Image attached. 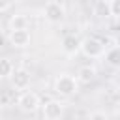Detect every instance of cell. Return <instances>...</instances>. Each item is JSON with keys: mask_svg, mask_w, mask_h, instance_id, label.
<instances>
[{"mask_svg": "<svg viewBox=\"0 0 120 120\" xmlns=\"http://www.w3.org/2000/svg\"><path fill=\"white\" fill-rule=\"evenodd\" d=\"M79 90V82L73 75L69 73H60L56 79H54V92L64 96V98H69L73 96L75 92Z\"/></svg>", "mask_w": 120, "mask_h": 120, "instance_id": "cell-1", "label": "cell"}, {"mask_svg": "<svg viewBox=\"0 0 120 120\" xmlns=\"http://www.w3.org/2000/svg\"><path fill=\"white\" fill-rule=\"evenodd\" d=\"M79 51H81L84 56H88V58H99V56L105 54V45H103V41L98 39V38H84V39L81 41Z\"/></svg>", "mask_w": 120, "mask_h": 120, "instance_id": "cell-2", "label": "cell"}, {"mask_svg": "<svg viewBox=\"0 0 120 120\" xmlns=\"http://www.w3.org/2000/svg\"><path fill=\"white\" fill-rule=\"evenodd\" d=\"M17 105H19V109H21V111H24V112H34V111H38V109H39L41 99H39V96H38L36 92L26 90V92H22V94L19 96Z\"/></svg>", "mask_w": 120, "mask_h": 120, "instance_id": "cell-3", "label": "cell"}, {"mask_svg": "<svg viewBox=\"0 0 120 120\" xmlns=\"http://www.w3.org/2000/svg\"><path fill=\"white\" fill-rule=\"evenodd\" d=\"M45 19L51 22V24H58V22H62L64 21V17H66V9H64V6L60 4V2H54V0H51L47 6H45Z\"/></svg>", "mask_w": 120, "mask_h": 120, "instance_id": "cell-4", "label": "cell"}, {"mask_svg": "<svg viewBox=\"0 0 120 120\" xmlns=\"http://www.w3.org/2000/svg\"><path fill=\"white\" fill-rule=\"evenodd\" d=\"M11 79V86L15 90H26L30 86V71L24 68H15L13 73L9 75Z\"/></svg>", "mask_w": 120, "mask_h": 120, "instance_id": "cell-5", "label": "cell"}, {"mask_svg": "<svg viewBox=\"0 0 120 120\" xmlns=\"http://www.w3.org/2000/svg\"><path fill=\"white\" fill-rule=\"evenodd\" d=\"M64 112V103L56 101V99H49L43 105V118L45 120H58Z\"/></svg>", "mask_w": 120, "mask_h": 120, "instance_id": "cell-6", "label": "cell"}, {"mask_svg": "<svg viewBox=\"0 0 120 120\" xmlns=\"http://www.w3.org/2000/svg\"><path fill=\"white\" fill-rule=\"evenodd\" d=\"M9 43L17 49H24L30 45V32L28 30H13L9 34Z\"/></svg>", "mask_w": 120, "mask_h": 120, "instance_id": "cell-7", "label": "cell"}, {"mask_svg": "<svg viewBox=\"0 0 120 120\" xmlns=\"http://www.w3.org/2000/svg\"><path fill=\"white\" fill-rule=\"evenodd\" d=\"M79 47H81V39L77 36H66L62 39V51L68 54V56H73L79 52Z\"/></svg>", "mask_w": 120, "mask_h": 120, "instance_id": "cell-8", "label": "cell"}, {"mask_svg": "<svg viewBox=\"0 0 120 120\" xmlns=\"http://www.w3.org/2000/svg\"><path fill=\"white\" fill-rule=\"evenodd\" d=\"M77 82H82V84H90L94 79H96V68L92 66H81L79 71H77Z\"/></svg>", "mask_w": 120, "mask_h": 120, "instance_id": "cell-9", "label": "cell"}, {"mask_svg": "<svg viewBox=\"0 0 120 120\" xmlns=\"http://www.w3.org/2000/svg\"><path fill=\"white\" fill-rule=\"evenodd\" d=\"M28 28V17L22 13H17L9 19V30H26Z\"/></svg>", "mask_w": 120, "mask_h": 120, "instance_id": "cell-10", "label": "cell"}, {"mask_svg": "<svg viewBox=\"0 0 120 120\" xmlns=\"http://www.w3.org/2000/svg\"><path fill=\"white\" fill-rule=\"evenodd\" d=\"M105 60L109 62V66L118 68L120 66V51H118V47H112V49L105 51Z\"/></svg>", "mask_w": 120, "mask_h": 120, "instance_id": "cell-11", "label": "cell"}, {"mask_svg": "<svg viewBox=\"0 0 120 120\" xmlns=\"http://www.w3.org/2000/svg\"><path fill=\"white\" fill-rule=\"evenodd\" d=\"M13 64H11V60L9 58H0V79H6V77H9L11 73H13Z\"/></svg>", "mask_w": 120, "mask_h": 120, "instance_id": "cell-12", "label": "cell"}, {"mask_svg": "<svg viewBox=\"0 0 120 120\" xmlns=\"http://www.w3.org/2000/svg\"><path fill=\"white\" fill-rule=\"evenodd\" d=\"M96 15L98 17H111V13H109V0H99L96 4Z\"/></svg>", "mask_w": 120, "mask_h": 120, "instance_id": "cell-13", "label": "cell"}, {"mask_svg": "<svg viewBox=\"0 0 120 120\" xmlns=\"http://www.w3.org/2000/svg\"><path fill=\"white\" fill-rule=\"evenodd\" d=\"M109 13H111V17L118 19V15H120V0H109Z\"/></svg>", "mask_w": 120, "mask_h": 120, "instance_id": "cell-14", "label": "cell"}, {"mask_svg": "<svg viewBox=\"0 0 120 120\" xmlns=\"http://www.w3.org/2000/svg\"><path fill=\"white\" fill-rule=\"evenodd\" d=\"M88 120H109V116H107L103 111H94V112L88 116Z\"/></svg>", "mask_w": 120, "mask_h": 120, "instance_id": "cell-15", "label": "cell"}, {"mask_svg": "<svg viewBox=\"0 0 120 120\" xmlns=\"http://www.w3.org/2000/svg\"><path fill=\"white\" fill-rule=\"evenodd\" d=\"M11 4H13V0H0V11H6Z\"/></svg>", "mask_w": 120, "mask_h": 120, "instance_id": "cell-16", "label": "cell"}, {"mask_svg": "<svg viewBox=\"0 0 120 120\" xmlns=\"http://www.w3.org/2000/svg\"><path fill=\"white\" fill-rule=\"evenodd\" d=\"M0 38H2V24H0Z\"/></svg>", "mask_w": 120, "mask_h": 120, "instance_id": "cell-17", "label": "cell"}]
</instances>
